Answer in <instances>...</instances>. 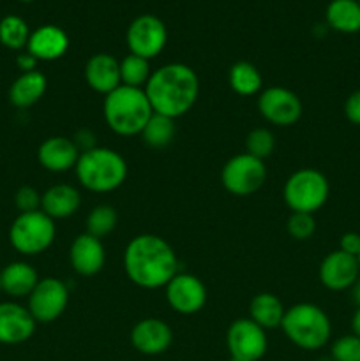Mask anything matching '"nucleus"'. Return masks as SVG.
<instances>
[{"instance_id":"39448f33","label":"nucleus","mask_w":360,"mask_h":361,"mask_svg":"<svg viewBox=\"0 0 360 361\" xmlns=\"http://www.w3.org/2000/svg\"><path fill=\"white\" fill-rule=\"evenodd\" d=\"M281 328L288 341L304 351L321 349L332 335L330 319L314 303H296L286 309Z\"/></svg>"},{"instance_id":"a19ab883","label":"nucleus","mask_w":360,"mask_h":361,"mask_svg":"<svg viewBox=\"0 0 360 361\" xmlns=\"http://www.w3.org/2000/svg\"><path fill=\"white\" fill-rule=\"evenodd\" d=\"M18 2H25V4H27V2H35V0H18Z\"/></svg>"},{"instance_id":"cd10ccee","label":"nucleus","mask_w":360,"mask_h":361,"mask_svg":"<svg viewBox=\"0 0 360 361\" xmlns=\"http://www.w3.org/2000/svg\"><path fill=\"white\" fill-rule=\"evenodd\" d=\"M141 136H143L145 143L152 148L168 147L175 137V120L154 113L145 129L141 130Z\"/></svg>"},{"instance_id":"0eeeda50","label":"nucleus","mask_w":360,"mask_h":361,"mask_svg":"<svg viewBox=\"0 0 360 361\" xmlns=\"http://www.w3.org/2000/svg\"><path fill=\"white\" fill-rule=\"evenodd\" d=\"M56 235L55 221L42 210L20 214L9 228V242L23 256H37L49 249Z\"/></svg>"},{"instance_id":"79ce46f5","label":"nucleus","mask_w":360,"mask_h":361,"mask_svg":"<svg viewBox=\"0 0 360 361\" xmlns=\"http://www.w3.org/2000/svg\"><path fill=\"white\" fill-rule=\"evenodd\" d=\"M356 259H359V264H360V254H359V256H356Z\"/></svg>"},{"instance_id":"dca6fc26","label":"nucleus","mask_w":360,"mask_h":361,"mask_svg":"<svg viewBox=\"0 0 360 361\" xmlns=\"http://www.w3.org/2000/svg\"><path fill=\"white\" fill-rule=\"evenodd\" d=\"M172 328L157 317H147V319L138 321L131 330V344L141 355H162L172 345Z\"/></svg>"},{"instance_id":"ddd939ff","label":"nucleus","mask_w":360,"mask_h":361,"mask_svg":"<svg viewBox=\"0 0 360 361\" xmlns=\"http://www.w3.org/2000/svg\"><path fill=\"white\" fill-rule=\"evenodd\" d=\"M166 300L175 312L193 316L207 303V288L191 274H176L166 284Z\"/></svg>"},{"instance_id":"72a5a7b5","label":"nucleus","mask_w":360,"mask_h":361,"mask_svg":"<svg viewBox=\"0 0 360 361\" xmlns=\"http://www.w3.org/2000/svg\"><path fill=\"white\" fill-rule=\"evenodd\" d=\"M41 197L42 194H39L34 187H21L18 189L16 196H14V204L20 210V214H28V212H37L41 210Z\"/></svg>"},{"instance_id":"e433bc0d","label":"nucleus","mask_w":360,"mask_h":361,"mask_svg":"<svg viewBox=\"0 0 360 361\" xmlns=\"http://www.w3.org/2000/svg\"><path fill=\"white\" fill-rule=\"evenodd\" d=\"M95 140H97V137H95V134L88 129L78 130L73 137L74 145L78 147L80 154H83V152H88V150H92V148L97 147V145H95Z\"/></svg>"},{"instance_id":"412c9836","label":"nucleus","mask_w":360,"mask_h":361,"mask_svg":"<svg viewBox=\"0 0 360 361\" xmlns=\"http://www.w3.org/2000/svg\"><path fill=\"white\" fill-rule=\"evenodd\" d=\"M39 281L37 270L25 261H13L0 270V288L11 298H28Z\"/></svg>"},{"instance_id":"a211bd4d","label":"nucleus","mask_w":360,"mask_h":361,"mask_svg":"<svg viewBox=\"0 0 360 361\" xmlns=\"http://www.w3.org/2000/svg\"><path fill=\"white\" fill-rule=\"evenodd\" d=\"M69 49V35L56 25H42L30 32L27 51L39 62H52L62 59Z\"/></svg>"},{"instance_id":"58836bf2","label":"nucleus","mask_w":360,"mask_h":361,"mask_svg":"<svg viewBox=\"0 0 360 361\" xmlns=\"http://www.w3.org/2000/svg\"><path fill=\"white\" fill-rule=\"evenodd\" d=\"M352 330H353V335L360 337V307L355 310V314H353L352 317Z\"/></svg>"},{"instance_id":"6ab92c4d","label":"nucleus","mask_w":360,"mask_h":361,"mask_svg":"<svg viewBox=\"0 0 360 361\" xmlns=\"http://www.w3.org/2000/svg\"><path fill=\"white\" fill-rule=\"evenodd\" d=\"M80 150L73 140L64 136H52L41 143L37 150V161L46 171L66 173L76 166Z\"/></svg>"},{"instance_id":"37998d69","label":"nucleus","mask_w":360,"mask_h":361,"mask_svg":"<svg viewBox=\"0 0 360 361\" xmlns=\"http://www.w3.org/2000/svg\"><path fill=\"white\" fill-rule=\"evenodd\" d=\"M229 361H239V360H233V358H229Z\"/></svg>"},{"instance_id":"a878e982","label":"nucleus","mask_w":360,"mask_h":361,"mask_svg":"<svg viewBox=\"0 0 360 361\" xmlns=\"http://www.w3.org/2000/svg\"><path fill=\"white\" fill-rule=\"evenodd\" d=\"M229 87L235 94L249 97V95L258 94L263 87V78L261 73L251 62H236L229 69Z\"/></svg>"},{"instance_id":"2eb2a0df","label":"nucleus","mask_w":360,"mask_h":361,"mask_svg":"<svg viewBox=\"0 0 360 361\" xmlns=\"http://www.w3.org/2000/svg\"><path fill=\"white\" fill-rule=\"evenodd\" d=\"M35 324L27 307L16 302L0 303V344H23L34 335Z\"/></svg>"},{"instance_id":"aec40b11","label":"nucleus","mask_w":360,"mask_h":361,"mask_svg":"<svg viewBox=\"0 0 360 361\" xmlns=\"http://www.w3.org/2000/svg\"><path fill=\"white\" fill-rule=\"evenodd\" d=\"M85 81L94 92L108 95L122 85L120 81V62L108 53H97L88 59L85 66Z\"/></svg>"},{"instance_id":"393cba45","label":"nucleus","mask_w":360,"mask_h":361,"mask_svg":"<svg viewBox=\"0 0 360 361\" xmlns=\"http://www.w3.org/2000/svg\"><path fill=\"white\" fill-rule=\"evenodd\" d=\"M328 27L341 34L360 32V4L359 0H332L327 6Z\"/></svg>"},{"instance_id":"7ed1b4c3","label":"nucleus","mask_w":360,"mask_h":361,"mask_svg":"<svg viewBox=\"0 0 360 361\" xmlns=\"http://www.w3.org/2000/svg\"><path fill=\"white\" fill-rule=\"evenodd\" d=\"M102 115L109 129L119 136L141 134L150 116L154 115L150 102L143 88L120 85L102 102Z\"/></svg>"},{"instance_id":"4be33fe9","label":"nucleus","mask_w":360,"mask_h":361,"mask_svg":"<svg viewBox=\"0 0 360 361\" xmlns=\"http://www.w3.org/2000/svg\"><path fill=\"white\" fill-rule=\"evenodd\" d=\"M81 194L76 187L67 185V183H59V185L49 187L41 197V210L48 217L67 219L80 210Z\"/></svg>"},{"instance_id":"a18cd8bd","label":"nucleus","mask_w":360,"mask_h":361,"mask_svg":"<svg viewBox=\"0 0 360 361\" xmlns=\"http://www.w3.org/2000/svg\"><path fill=\"white\" fill-rule=\"evenodd\" d=\"M359 4H360V0H359Z\"/></svg>"},{"instance_id":"6e6552de","label":"nucleus","mask_w":360,"mask_h":361,"mask_svg":"<svg viewBox=\"0 0 360 361\" xmlns=\"http://www.w3.org/2000/svg\"><path fill=\"white\" fill-rule=\"evenodd\" d=\"M267 180L265 161L251 154H239L229 159L221 171L222 187L233 196H251L263 187Z\"/></svg>"},{"instance_id":"c03bdc74","label":"nucleus","mask_w":360,"mask_h":361,"mask_svg":"<svg viewBox=\"0 0 360 361\" xmlns=\"http://www.w3.org/2000/svg\"><path fill=\"white\" fill-rule=\"evenodd\" d=\"M0 293H2V288H0Z\"/></svg>"},{"instance_id":"423d86ee","label":"nucleus","mask_w":360,"mask_h":361,"mask_svg":"<svg viewBox=\"0 0 360 361\" xmlns=\"http://www.w3.org/2000/svg\"><path fill=\"white\" fill-rule=\"evenodd\" d=\"M330 185L327 176L314 168H302L293 173L284 183L282 196L292 212L314 214L327 203Z\"/></svg>"},{"instance_id":"20e7f679","label":"nucleus","mask_w":360,"mask_h":361,"mask_svg":"<svg viewBox=\"0 0 360 361\" xmlns=\"http://www.w3.org/2000/svg\"><path fill=\"white\" fill-rule=\"evenodd\" d=\"M76 178L90 192H112L119 189L127 178V162L119 152L112 148L95 147L83 152L78 159Z\"/></svg>"},{"instance_id":"f257e3e1","label":"nucleus","mask_w":360,"mask_h":361,"mask_svg":"<svg viewBox=\"0 0 360 361\" xmlns=\"http://www.w3.org/2000/svg\"><path fill=\"white\" fill-rule=\"evenodd\" d=\"M179 259L164 238L157 235H138L127 243L124 270L134 286L143 289L166 288L179 271Z\"/></svg>"},{"instance_id":"2f4dec72","label":"nucleus","mask_w":360,"mask_h":361,"mask_svg":"<svg viewBox=\"0 0 360 361\" xmlns=\"http://www.w3.org/2000/svg\"><path fill=\"white\" fill-rule=\"evenodd\" d=\"M286 229L292 238L299 240V242H306L316 231V221H314L313 214H302V212H292L286 222Z\"/></svg>"},{"instance_id":"f8f14e48","label":"nucleus","mask_w":360,"mask_h":361,"mask_svg":"<svg viewBox=\"0 0 360 361\" xmlns=\"http://www.w3.org/2000/svg\"><path fill=\"white\" fill-rule=\"evenodd\" d=\"M258 111L267 122L289 127L302 116V102L295 92L284 87L265 88L258 97Z\"/></svg>"},{"instance_id":"473e14b6","label":"nucleus","mask_w":360,"mask_h":361,"mask_svg":"<svg viewBox=\"0 0 360 361\" xmlns=\"http://www.w3.org/2000/svg\"><path fill=\"white\" fill-rule=\"evenodd\" d=\"M334 361H360V337L344 335L332 344L330 349Z\"/></svg>"},{"instance_id":"5701e85b","label":"nucleus","mask_w":360,"mask_h":361,"mask_svg":"<svg viewBox=\"0 0 360 361\" xmlns=\"http://www.w3.org/2000/svg\"><path fill=\"white\" fill-rule=\"evenodd\" d=\"M46 87H48V81H46V76L41 71L21 73V76H18L14 83L11 85L9 101L16 108H30L35 102L41 101V97L46 92Z\"/></svg>"},{"instance_id":"7c9ffc66","label":"nucleus","mask_w":360,"mask_h":361,"mask_svg":"<svg viewBox=\"0 0 360 361\" xmlns=\"http://www.w3.org/2000/svg\"><path fill=\"white\" fill-rule=\"evenodd\" d=\"M274 150H275V137L268 129L260 127V129H254L247 134L246 152L253 155V157L265 161V159H268L272 154H274Z\"/></svg>"},{"instance_id":"ea45409f","label":"nucleus","mask_w":360,"mask_h":361,"mask_svg":"<svg viewBox=\"0 0 360 361\" xmlns=\"http://www.w3.org/2000/svg\"><path fill=\"white\" fill-rule=\"evenodd\" d=\"M353 300H355L356 305L360 307V279L355 282V286H353Z\"/></svg>"},{"instance_id":"c756f323","label":"nucleus","mask_w":360,"mask_h":361,"mask_svg":"<svg viewBox=\"0 0 360 361\" xmlns=\"http://www.w3.org/2000/svg\"><path fill=\"white\" fill-rule=\"evenodd\" d=\"M116 222H119V215H116L115 208L109 204H99V207L92 208L88 214L87 233L101 240L116 228Z\"/></svg>"},{"instance_id":"f03ea898","label":"nucleus","mask_w":360,"mask_h":361,"mask_svg":"<svg viewBox=\"0 0 360 361\" xmlns=\"http://www.w3.org/2000/svg\"><path fill=\"white\" fill-rule=\"evenodd\" d=\"M143 90L154 113L175 120L194 106L200 94V80L189 66L173 62L155 69Z\"/></svg>"},{"instance_id":"9d476101","label":"nucleus","mask_w":360,"mask_h":361,"mask_svg":"<svg viewBox=\"0 0 360 361\" xmlns=\"http://www.w3.org/2000/svg\"><path fill=\"white\" fill-rule=\"evenodd\" d=\"M229 358L239 361H258L268 348L267 334L249 317H242L229 324L226 334Z\"/></svg>"},{"instance_id":"4468645a","label":"nucleus","mask_w":360,"mask_h":361,"mask_svg":"<svg viewBox=\"0 0 360 361\" xmlns=\"http://www.w3.org/2000/svg\"><path fill=\"white\" fill-rule=\"evenodd\" d=\"M360 279V264L355 256L334 250L320 264V281L330 291H344Z\"/></svg>"},{"instance_id":"bb28decb","label":"nucleus","mask_w":360,"mask_h":361,"mask_svg":"<svg viewBox=\"0 0 360 361\" xmlns=\"http://www.w3.org/2000/svg\"><path fill=\"white\" fill-rule=\"evenodd\" d=\"M28 39H30V28L23 18L7 14L0 20V44L6 46L7 49L20 51L27 48Z\"/></svg>"},{"instance_id":"c9c22d12","label":"nucleus","mask_w":360,"mask_h":361,"mask_svg":"<svg viewBox=\"0 0 360 361\" xmlns=\"http://www.w3.org/2000/svg\"><path fill=\"white\" fill-rule=\"evenodd\" d=\"M339 250L349 254V256H359L360 254V235L359 233H344L339 242Z\"/></svg>"},{"instance_id":"b1692460","label":"nucleus","mask_w":360,"mask_h":361,"mask_svg":"<svg viewBox=\"0 0 360 361\" xmlns=\"http://www.w3.org/2000/svg\"><path fill=\"white\" fill-rule=\"evenodd\" d=\"M284 312L282 302L272 293H260L249 303V319H253L265 331L281 326Z\"/></svg>"},{"instance_id":"f3484780","label":"nucleus","mask_w":360,"mask_h":361,"mask_svg":"<svg viewBox=\"0 0 360 361\" xmlns=\"http://www.w3.org/2000/svg\"><path fill=\"white\" fill-rule=\"evenodd\" d=\"M69 261L73 270L81 277H92L102 270L106 261L104 245L99 238L83 233L74 238L71 243Z\"/></svg>"},{"instance_id":"f704fd0d","label":"nucleus","mask_w":360,"mask_h":361,"mask_svg":"<svg viewBox=\"0 0 360 361\" xmlns=\"http://www.w3.org/2000/svg\"><path fill=\"white\" fill-rule=\"evenodd\" d=\"M344 115L353 126L360 127V88L359 90L352 92L349 97L344 102Z\"/></svg>"},{"instance_id":"9b49d317","label":"nucleus","mask_w":360,"mask_h":361,"mask_svg":"<svg viewBox=\"0 0 360 361\" xmlns=\"http://www.w3.org/2000/svg\"><path fill=\"white\" fill-rule=\"evenodd\" d=\"M127 46L133 55L141 59H155L168 42L166 25L154 14H141L134 18L127 28Z\"/></svg>"},{"instance_id":"4c0bfd02","label":"nucleus","mask_w":360,"mask_h":361,"mask_svg":"<svg viewBox=\"0 0 360 361\" xmlns=\"http://www.w3.org/2000/svg\"><path fill=\"white\" fill-rule=\"evenodd\" d=\"M37 62L39 60L35 59V56H32L28 51L20 53V55L16 56V66L21 73H32V71H37L35 69V67H37Z\"/></svg>"},{"instance_id":"c85d7f7f","label":"nucleus","mask_w":360,"mask_h":361,"mask_svg":"<svg viewBox=\"0 0 360 361\" xmlns=\"http://www.w3.org/2000/svg\"><path fill=\"white\" fill-rule=\"evenodd\" d=\"M150 60L141 59V56L129 55L124 60H120V81L126 87H134V88H145V85L148 83L152 76L150 71Z\"/></svg>"},{"instance_id":"1a4fd4ad","label":"nucleus","mask_w":360,"mask_h":361,"mask_svg":"<svg viewBox=\"0 0 360 361\" xmlns=\"http://www.w3.org/2000/svg\"><path fill=\"white\" fill-rule=\"evenodd\" d=\"M69 303V289L66 282L55 277H46L37 282L34 291L28 296V312L35 323H53L59 319Z\"/></svg>"}]
</instances>
